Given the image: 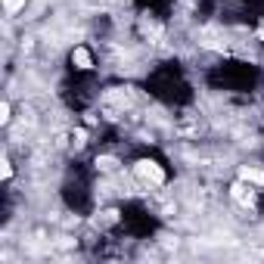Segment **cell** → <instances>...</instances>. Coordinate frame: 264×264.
<instances>
[{
	"label": "cell",
	"instance_id": "8",
	"mask_svg": "<svg viewBox=\"0 0 264 264\" xmlns=\"http://www.w3.org/2000/svg\"><path fill=\"white\" fill-rule=\"evenodd\" d=\"M22 7H25V0H4V10L13 16V13H19Z\"/></svg>",
	"mask_w": 264,
	"mask_h": 264
},
{
	"label": "cell",
	"instance_id": "5",
	"mask_svg": "<svg viewBox=\"0 0 264 264\" xmlns=\"http://www.w3.org/2000/svg\"><path fill=\"white\" fill-rule=\"evenodd\" d=\"M239 177H243L246 183H264V171H252V168H243Z\"/></svg>",
	"mask_w": 264,
	"mask_h": 264
},
{
	"label": "cell",
	"instance_id": "2",
	"mask_svg": "<svg viewBox=\"0 0 264 264\" xmlns=\"http://www.w3.org/2000/svg\"><path fill=\"white\" fill-rule=\"evenodd\" d=\"M137 177H143V180H149V183H165V171L156 165V162H149V159H143V162H137Z\"/></svg>",
	"mask_w": 264,
	"mask_h": 264
},
{
	"label": "cell",
	"instance_id": "10",
	"mask_svg": "<svg viewBox=\"0 0 264 264\" xmlns=\"http://www.w3.org/2000/svg\"><path fill=\"white\" fill-rule=\"evenodd\" d=\"M0 122H10V106H7V103L0 106Z\"/></svg>",
	"mask_w": 264,
	"mask_h": 264
},
{
	"label": "cell",
	"instance_id": "1",
	"mask_svg": "<svg viewBox=\"0 0 264 264\" xmlns=\"http://www.w3.org/2000/svg\"><path fill=\"white\" fill-rule=\"evenodd\" d=\"M106 112L109 115H115L118 109H128L131 103H134V93H131V87H118V90H109L106 93Z\"/></svg>",
	"mask_w": 264,
	"mask_h": 264
},
{
	"label": "cell",
	"instance_id": "6",
	"mask_svg": "<svg viewBox=\"0 0 264 264\" xmlns=\"http://www.w3.org/2000/svg\"><path fill=\"white\" fill-rule=\"evenodd\" d=\"M143 34H146V37H153V44H159V37H162V28L156 25V22H143Z\"/></svg>",
	"mask_w": 264,
	"mask_h": 264
},
{
	"label": "cell",
	"instance_id": "9",
	"mask_svg": "<svg viewBox=\"0 0 264 264\" xmlns=\"http://www.w3.org/2000/svg\"><path fill=\"white\" fill-rule=\"evenodd\" d=\"M84 140H87V134L84 131H75V146H84Z\"/></svg>",
	"mask_w": 264,
	"mask_h": 264
},
{
	"label": "cell",
	"instance_id": "4",
	"mask_svg": "<svg viewBox=\"0 0 264 264\" xmlns=\"http://www.w3.org/2000/svg\"><path fill=\"white\" fill-rule=\"evenodd\" d=\"M71 59L78 62V68H90V53L84 50V47H75V53H71Z\"/></svg>",
	"mask_w": 264,
	"mask_h": 264
},
{
	"label": "cell",
	"instance_id": "7",
	"mask_svg": "<svg viewBox=\"0 0 264 264\" xmlns=\"http://www.w3.org/2000/svg\"><path fill=\"white\" fill-rule=\"evenodd\" d=\"M115 165H118V162H115L112 156H100V159H97V168H100V171H115Z\"/></svg>",
	"mask_w": 264,
	"mask_h": 264
},
{
	"label": "cell",
	"instance_id": "3",
	"mask_svg": "<svg viewBox=\"0 0 264 264\" xmlns=\"http://www.w3.org/2000/svg\"><path fill=\"white\" fill-rule=\"evenodd\" d=\"M230 196L243 205V208H252V205H255V190H249L246 183H233V186H230Z\"/></svg>",
	"mask_w": 264,
	"mask_h": 264
}]
</instances>
